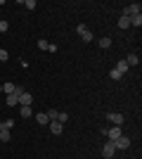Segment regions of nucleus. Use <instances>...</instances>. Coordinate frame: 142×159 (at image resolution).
Segmentation results:
<instances>
[{
    "label": "nucleus",
    "mask_w": 142,
    "mask_h": 159,
    "mask_svg": "<svg viewBox=\"0 0 142 159\" xmlns=\"http://www.w3.org/2000/svg\"><path fill=\"white\" fill-rule=\"evenodd\" d=\"M107 121H111V124H114V126H121V124H123V121H126V119H123V114L109 112V114H107Z\"/></svg>",
    "instance_id": "nucleus-7"
},
{
    "label": "nucleus",
    "mask_w": 142,
    "mask_h": 159,
    "mask_svg": "<svg viewBox=\"0 0 142 159\" xmlns=\"http://www.w3.org/2000/svg\"><path fill=\"white\" fill-rule=\"evenodd\" d=\"M109 135V140H116V138H121L123 133H121V126H111V128H107V131H104Z\"/></svg>",
    "instance_id": "nucleus-8"
},
{
    "label": "nucleus",
    "mask_w": 142,
    "mask_h": 159,
    "mask_svg": "<svg viewBox=\"0 0 142 159\" xmlns=\"http://www.w3.org/2000/svg\"><path fill=\"white\" fill-rule=\"evenodd\" d=\"M24 7L26 10H36V0H24Z\"/></svg>",
    "instance_id": "nucleus-22"
},
{
    "label": "nucleus",
    "mask_w": 142,
    "mask_h": 159,
    "mask_svg": "<svg viewBox=\"0 0 142 159\" xmlns=\"http://www.w3.org/2000/svg\"><path fill=\"white\" fill-rule=\"evenodd\" d=\"M118 29H130V21H128V17H121V19H118Z\"/></svg>",
    "instance_id": "nucleus-16"
},
{
    "label": "nucleus",
    "mask_w": 142,
    "mask_h": 159,
    "mask_svg": "<svg viewBox=\"0 0 142 159\" xmlns=\"http://www.w3.org/2000/svg\"><path fill=\"white\" fill-rule=\"evenodd\" d=\"M47 45H50V43H47L45 38H41V40H38V48H41V50H47Z\"/></svg>",
    "instance_id": "nucleus-25"
},
{
    "label": "nucleus",
    "mask_w": 142,
    "mask_h": 159,
    "mask_svg": "<svg viewBox=\"0 0 142 159\" xmlns=\"http://www.w3.org/2000/svg\"><path fill=\"white\" fill-rule=\"evenodd\" d=\"M14 90H17V86H14V83H2V93H5V95H12Z\"/></svg>",
    "instance_id": "nucleus-14"
},
{
    "label": "nucleus",
    "mask_w": 142,
    "mask_h": 159,
    "mask_svg": "<svg viewBox=\"0 0 142 159\" xmlns=\"http://www.w3.org/2000/svg\"><path fill=\"white\" fill-rule=\"evenodd\" d=\"M140 10H142V7L137 5V2H133V5L123 7V14H121V17H135V14H140Z\"/></svg>",
    "instance_id": "nucleus-3"
},
{
    "label": "nucleus",
    "mask_w": 142,
    "mask_h": 159,
    "mask_svg": "<svg viewBox=\"0 0 142 159\" xmlns=\"http://www.w3.org/2000/svg\"><path fill=\"white\" fill-rule=\"evenodd\" d=\"M47 119H50V121H57V114H59V112H57V109H47Z\"/></svg>",
    "instance_id": "nucleus-19"
},
{
    "label": "nucleus",
    "mask_w": 142,
    "mask_h": 159,
    "mask_svg": "<svg viewBox=\"0 0 142 159\" xmlns=\"http://www.w3.org/2000/svg\"><path fill=\"white\" fill-rule=\"evenodd\" d=\"M0 135H2V140H12V135H10V131H7V128H0Z\"/></svg>",
    "instance_id": "nucleus-20"
},
{
    "label": "nucleus",
    "mask_w": 142,
    "mask_h": 159,
    "mask_svg": "<svg viewBox=\"0 0 142 159\" xmlns=\"http://www.w3.org/2000/svg\"><path fill=\"white\" fill-rule=\"evenodd\" d=\"M7 57H10V55H7V50H0V62H7Z\"/></svg>",
    "instance_id": "nucleus-26"
},
{
    "label": "nucleus",
    "mask_w": 142,
    "mask_h": 159,
    "mask_svg": "<svg viewBox=\"0 0 142 159\" xmlns=\"http://www.w3.org/2000/svg\"><path fill=\"white\" fill-rule=\"evenodd\" d=\"M100 48H102V50H109V48H111V38H109V36L100 38Z\"/></svg>",
    "instance_id": "nucleus-15"
},
{
    "label": "nucleus",
    "mask_w": 142,
    "mask_h": 159,
    "mask_svg": "<svg viewBox=\"0 0 142 159\" xmlns=\"http://www.w3.org/2000/svg\"><path fill=\"white\" fill-rule=\"evenodd\" d=\"M0 95H2V83H0Z\"/></svg>",
    "instance_id": "nucleus-27"
},
{
    "label": "nucleus",
    "mask_w": 142,
    "mask_h": 159,
    "mask_svg": "<svg viewBox=\"0 0 142 159\" xmlns=\"http://www.w3.org/2000/svg\"><path fill=\"white\" fill-rule=\"evenodd\" d=\"M7 31H10V24L2 19V21H0V33H7Z\"/></svg>",
    "instance_id": "nucleus-23"
},
{
    "label": "nucleus",
    "mask_w": 142,
    "mask_h": 159,
    "mask_svg": "<svg viewBox=\"0 0 142 159\" xmlns=\"http://www.w3.org/2000/svg\"><path fill=\"white\" fill-rule=\"evenodd\" d=\"M21 116H24V119H31V116H33L31 107H21Z\"/></svg>",
    "instance_id": "nucleus-17"
},
{
    "label": "nucleus",
    "mask_w": 142,
    "mask_h": 159,
    "mask_svg": "<svg viewBox=\"0 0 142 159\" xmlns=\"http://www.w3.org/2000/svg\"><path fill=\"white\" fill-rule=\"evenodd\" d=\"M126 64H128V66H137V64H140V57H137L135 52H130L128 57H126Z\"/></svg>",
    "instance_id": "nucleus-10"
},
{
    "label": "nucleus",
    "mask_w": 142,
    "mask_h": 159,
    "mask_svg": "<svg viewBox=\"0 0 142 159\" xmlns=\"http://www.w3.org/2000/svg\"><path fill=\"white\" fill-rule=\"evenodd\" d=\"M114 147H116V150H128V147H130V138H128V135L116 138V140H114Z\"/></svg>",
    "instance_id": "nucleus-6"
},
{
    "label": "nucleus",
    "mask_w": 142,
    "mask_h": 159,
    "mask_svg": "<svg viewBox=\"0 0 142 159\" xmlns=\"http://www.w3.org/2000/svg\"><path fill=\"white\" fill-rule=\"evenodd\" d=\"M114 69H116V71H118V74H121V76H123V74L128 71L130 66H128V64H126V60H121V62H118V64H116V66H114Z\"/></svg>",
    "instance_id": "nucleus-12"
},
{
    "label": "nucleus",
    "mask_w": 142,
    "mask_h": 159,
    "mask_svg": "<svg viewBox=\"0 0 142 159\" xmlns=\"http://www.w3.org/2000/svg\"><path fill=\"white\" fill-rule=\"evenodd\" d=\"M12 126H14V121H12V119H5V121H0V128H7V131H10Z\"/></svg>",
    "instance_id": "nucleus-18"
},
{
    "label": "nucleus",
    "mask_w": 142,
    "mask_h": 159,
    "mask_svg": "<svg viewBox=\"0 0 142 159\" xmlns=\"http://www.w3.org/2000/svg\"><path fill=\"white\" fill-rule=\"evenodd\" d=\"M19 93H21V88L17 86V90H14L12 95H5V105H10V107H14V105H19Z\"/></svg>",
    "instance_id": "nucleus-4"
},
{
    "label": "nucleus",
    "mask_w": 142,
    "mask_h": 159,
    "mask_svg": "<svg viewBox=\"0 0 142 159\" xmlns=\"http://www.w3.org/2000/svg\"><path fill=\"white\" fill-rule=\"evenodd\" d=\"M57 121H59V124H64V121H69V114H67V112H59V114H57Z\"/></svg>",
    "instance_id": "nucleus-21"
},
{
    "label": "nucleus",
    "mask_w": 142,
    "mask_h": 159,
    "mask_svg": "<svg viewBox=\"0 0 142 159\" xmlns=\"http://www.w3.org/2000/svg\"><path fill=\"white\" fill-rule=\"evenodd\" d=\"M109 76H111V79H114V81L123 79V76H121V74H118V71H116V69H111V71H109Z\"/></svg>",
    "instance_id": "nucleus-24"
},
{
    "label": "nucleus",
    "mask_w": 142,
    "mask_h": 159,
    "mask_svg": "<svg viewBox=\"0 0 142 159\" xmlns=\"http://www.w3.org/2000/svg\"><path fill=\"white\" fill-rule=\"evenodd\" d=\"M33 116H36V121H38L41 126H45V124H50V119H47V114H45V112H38V114H33Z\"/></svg>",
    "instance_id": "nucleus-11"
},
{
    "label": "nucleus",
    "mask_w": 142,
    "mask_h": 159,
    "mask_svg": "<svg viewBox=\"0 0 142 159\" xmlns=\"http://www.w3.org/2000/svg\"><path fill=\"white\" fill-rule=\"evenodd\" d=\"M19 105L21 107H31V105H33V95L26 93V90H21V93H19Z\"/></svg>",
    "instance_id": "nucleus-5"
},
{
    "label": "nucleus",
    "mask_w": 142,
    "mask_h": 159,
    "mask_svg": "<svg viewBox=\"0 0 142 159\" xmlns=\"http://www.w3.org/2000/svg\"><path fill=\"white\" fill-rule=\"evenodd\" d=\"M76 33H78V36H81L83 40H85V43H93V31H90L88 26H85V24H78V26H76Z\"/></svg>",
    "instance_id": "nucleus-1"
},
{
    "label": "nucleus",
    "mask_w": 142,
    "mask_h": 159,
    "mask_svg": "<svg viewBox=\"0 0 142 159\" xmlns=\"http://www.w3.org/2000/svg\"><path fill=\"white\" fill-rule=\"evenodd\" d=\"M0 140H2V135H0Z\"/></svg>",
    "instance_id": "nucleus-28"
},
{
    "label": "nucleus",
    "mask_w": 142,
    "mask_h": 159,
    "mask_svg": "<svg viewBox=\"0 0 142 159\" xmlns=\"http://www.w3.org/2000/svg\"><path fill=\"white\" fill-rule=\"evenodd\" d=\"M130 26H142V14H135V17H128Z\"/></svg>",
    "instance_id": "nucleus-13"
},
{
    "label": "nucleus",
    "mask_w": 142,
    "mask_h": 159,
    "mask_svg": "<svg viewBox=\"0 0 142 159\" xmlns=\"http://www.w3.org/2000/svg\"><path fill=\"white\" fill-rule=\"evenodd\" d=\"M50 131H52L54 135H59V133L64 131V124H59V121H50Z\"/></svg>",
    "instance_id": "nucleus-9"
},
{
    "label": "nucleus",
    "mask_w": 142,
    "mask_h": 159,
    "mask_svg": "<svg viewBox=\"0 0 142 159\" xmlns=\"http://www.w3.org/2000/svg\"><path fill=\"white\" fill-rule=\"evenodd\" d=\"M116 154V147H114V140H107L104 145H102V157L104 159H111Z\"/></svg>",
    "instance_id": "nucleus-2"
}]
</instances>
